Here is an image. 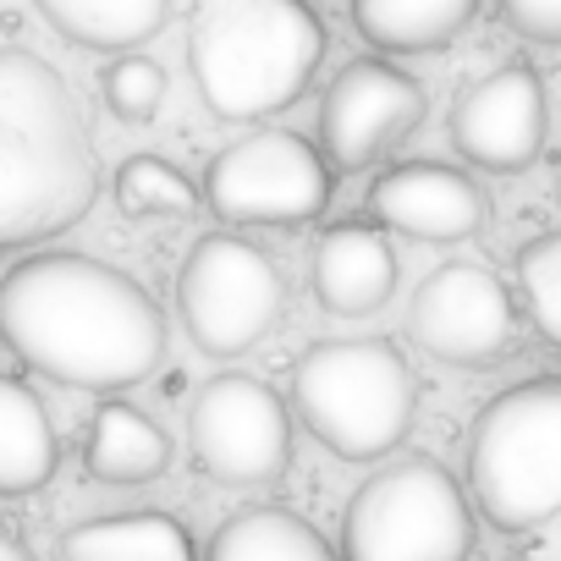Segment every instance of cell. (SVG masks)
Returning <instances> with one entry per match:
<instances>
[{
    "label": "cell",
    "mask_w": 561,
    "mask_h": 561,
    "mask_svg": "<svg viewBox=\"0 0 561 561\" xmlns=\"http://www.w3.org/2000/svg\"><path fill=\"white\" fill-rule=\"evenodd\" d=\"M100 94L111 105V116L122 122H154L160 105H165V72L149 61V56H116L100 78Z\"/></svg>",
    "instance_id": "obj_23"
},
{
    "label": "cell",
    "mask_w": 561,
    "mask_h": 561,
    "mask_svg": "<svg viewBox=\"0 0 561 561\" xmlns=\"http://www.w3.org/2000/svg\"><path fill=\"white\" fill-rule=\"evenodd\" d=\"M468 490L501 534L561 517V375L523 380L484 402L468 430Z\"/></svg>",
    "instance_id": "obj_5"
},
{
    "label": "cell",
    "mask_w": 561,
    "mask_h": 561,
    "mask_svg": "<svg viewBox=\"0 0 561 561\" xmlns=\"http://www.w3.org/2000/svg\"><path fill=\"white\" fill-rule=\"evenodd\" d=\"M369 220L386 231H402L413 242H462L490 226V193L440 160H408L375 176L369 187Z\"/></svg>",
    "instance_id": "obj_13"
},
{
    "label": "cell",
    "mask_w": 561,
    "mask_h": 561,
    "mask_svg": "<svg viewBox=\"0 0 561 561\" xmlns=\"http://www.w3.org/2000/svg\"><path fill=\"white\" fill-rule=\"evenodd\" d=\"M495 7H501V23L517 39H534V45H556L561 50V0H495Z\"/></svg>",
    "instance_id": "obj_24"
},
{
    "label": "cell",
    "mask_w": 561,
    "mask_h": 561,
    "mask_svg": "<svg viewBox=\"0 0 561 561\" xmlns=\"http://www.w3.org/2000/svg\"><path fill=\"white\" fill-rule=\"evenodd\" d=\"M550 133V100L528 61H506L468 78L451 105V144L473 171H523L539 160Z\"/></svg>",
    "instance_id": "obj_12"
},
{
    "label": "cell",
    "mask_w": 561,
    "mask_h": 561,
    "mask_svg": "<svg viewBox=\"0 0 561 561\" xmlns=\"http://www.w3.org/2000/svg\"><path fill=\"white\" fill-rule=\"evenodd\" d=\"M116 204L133 220H187L204 204V193L160 154H133L116 171Z\"/></svg>",
    "instance_id": "obj_21"
},
{
    "label": "cell",
    "mask_w": 561,
    "mask_h": 561,
    "mask_svg": "<svg viewBox=\"0 0 561 561\" xmlns=\"http://www.w3.org/2000/svg\"><path fill=\"white\" fill-rule=\"evenodd\" d=\"M397 293V248L380 220H342L314 242V298L325 314L364 320Z\"/></svg>",
    "instance_id": "obj_14"
},
{
    "label": "cell",
    "mask_w": 561,
    "mask_h": 561,
    "mask_svg": "<svg viewBox=\"0 0 561 561\" xmlns=\"http://www.w3.org/2000/svg\"><path fill=\"white\" fill-rule=\"evenodd\" d=\"M193 468L226 490L275 484L293 462V413L253 375H215L187 408Z\"/></svg>",
    "instance_id": "obj_9"
},
{
    "label": "cell",
    "mask_w": 561,
    "mask_h": 561,
    "mask_svg": "<svg viewBox=\"0 0 561 561\" xmlns=\"http://www.w3.org/2000/svg\"><path fill=\"white\" fill-rule=\"evenodd\" d=\"M83 468L100 484H149L171 468L165 430L133 402H100L83 440Z\"/></svg>",
    "instance_id": "obj_16"
},
{
    "label": "cell",
    "mask_w": 561,
    "mask_h": 561,
    "mask_svg": "<svg viewBox=\"0 0 561 561\" xmlns=\"http://www.w3.org/2000/svg\"><path fill=\"white\" fill-rule=\"evenodd\" d=\"M204 561H342V556L309 517L287 506H248L215 528Z\"/></svg>",
    "instance_id": "obj_19"
},
{
    "label": "cell",
    "mask_w": 561,
    "mask_h": 561,
    "mask_svg": "<svg viewBox=\"0 0 561 561\" xmlns=\"http://www.w3.org/2000/svg\"><path fill=\"white\" fill-rule=\"evenodd\" d=\"M0 342L72 391L144 386L165 358L160 304L89 253H34L0 275Z\"/></svg>",
    "instance_id": "obj_1"
},
{
    "label": "cell",
    "mask_w": 561,
    "mask_h": 561,
    "mask_svg": "<svg viewBox=\"0 0 561 561\" xmlns=\"http://www.w3.org/2000/svg\"><path fill=\"white\" fill-rule=\"evenodd\" d=\"M304 430L342 462L391 457L419 413V386L391 342H314L293 369Z\"/></svg>",
    "instance_id": "obj_4"
},
{
    "label": "cell",
    "mask_w": 561,
    "mask_h": 561,
    "mask_svg": "<svg viewBox=\"0 0 561 561\" xmlns=\"http://www.w3.org/2000/svg\"><path fill=\"white\" fill-rule=\"evenodd\" d=\"M34 7L67 45L116 50V56L149 45L171 18V0H34Z\"/></svg>",
    "instance_id": "obj_20"
},
{
    "label": "cell",
    "mask_w": 561,
    "mask_h": 561,
    "mask_svg": "<svg viewBox=\"0 0 561 561\" xmlns=\"http://www.w3.org/2000/svg\"><path fill=\"white\" fill-rule=\"evenodd\" d=\"M176 309L198 353L242 358L287 314V280L275 259L237 231H209L187 248L176 275Z\"/></svg>",
    "instance_id": "obj_7"
},
{
    "label": "cell",
    "mask_w": 561,
    "mask_h": 561,
    "mask_svg": "<svg viewBox=\"0 0 561 561\" xmlns=\"http://www.w3.org/2000/svg\"><path fill=\"white\" fill-rule=\"evenodd\" d=\"M61 561H198L193 539L165 512L89 517L61 534Z\"/></svg>",
    "instance_id": "obj_18"
},
{
    "label": "cell",
    "mask_w": 561,
    "mask_h": 561,
    "mask_svg": "<svg viewBox=\"0 0 561 561\" xmlns=\"http://www.w3.org/2000/svg\"><path fill=\"white\" fill-rule=\"evenodd\" d=\"M473 506L435 457H397L358 484L342 517V561H468Z\"/></svg>",
    "instance_id": "obj_6"
},
{
    "label": "cell",
    "mask_w": 561,
    "mask_h": 561,
    "mask_svg": "<svg viewBox=\"0 0 561 561\" xmlns=\"http://www.w3.org/2000/svg\"><path fill=\"white\" fill-rule=\"evenodd\" d=\"M408 336L435 364L490 369L517 347V304L490 264L451 259L419 280L408 309Z\"/></svg>",
    "instance_id": "obj_10"
},
{
    "label": "cell",
    "mask_w": 561,
    "mask_h": 561,
    "mask_svg": "<svg viewBox=\"0 0 561 561\" xmlns=\"http://www.w3.org/2000/svg\"><path fill=\"white\" fill-rule=\"evenodd\" d=\"M325 61L309 0H204L187 28V67L220 122L287 111Z\"/></svg>",
    "instance_id": "obj_3"
},
{
    "label": "cell",
    "mask_w": 561,
    "mask_h": 561,
    "mask_svg": "<svg viewBox=\"0 0 561 561\" xmlns=\"http://www.w3.org/2000/svg\"><path fill=\"white\" fill-rule=\"evenodd\" d=\"M0 561H34V556L23 550V539H18L12 528H0Z\"/></svg>",
    "instance_id": "obj_25"
},
{
    "label": "cell",
    "mask_w": 561,
    "mask_h": 561,
    "mask_svg": "<svg viewBox=\"0 0 561 561\" xmlns=\"http://www.w3.org/2000/svg\"><path fill=\"white\" fill-rule=\"evenodd\" d=\"M61 462V446H56V424L45 413V402L0 375V495H34L50 484Z\"/></svg>",
    "instance_id": "obj_17"
},
{
    "label": "cell",
    "mask_w": 561,
    "mask_h": 561,
    "mask_svg": "<svg viewBox=\"0 0 561 561\" xmlns=\"http://www.w3.org/2000/svg\"><path fill=\"white\" fill-rule=\"evenodd\" d=\"M204 204L231 226H309L331 204V160L298 133H248L209 160Z\"/></svg>",
    "instance_id": "obj_8"
},
{
    "label": "cell",
    "mask_w": 561,
    "mask_h": 561,
    "mask_svg": "<svg viewBox=\"0 0 561 561\" xmlns=\"http://www.w3.org/2000/svg\"><path fill=\"white\" fill-rule=\"evenodd\" d=\"M550 193H556V204H561V154H556V171H550Z\"/></svg>",
    "instance_id": "obj_26"
},
{
    "label": "cell",
    "mask_w": 561,
    "mask_h": 561,
    "mask_svg": "<svg viewBox=\"0 0 561 561\" xmlns=\"http://www.w3.org/2000/svg\"><path fill=\"white\" fill-rule=\"evenodd\" d=\"M517 287L534 331L561 353V231H545L517 248Z\"/></svg>",
    "instance_id": "obj_22"
},
{
    "label": "cell",
    "mask_w": 561,
    "mask_h": 561,
    "mask_svg": "<svg viewBox=\"0 0 561 561\" xmlns=\"http://www.w3.org/2000/svg\"><path fill=\"white\" fill-rule=\"evenodd\" d=\"M484 0H353V28L386 56H424L457 45Z\"/></svg>",
    "instance_id": "obj_15"
},
{
    "label": "cell",
    "mask_w": 561,
    "mask_h": 561,
    "mask_svg": "<svg viewBox=\"0 0 561 561\" xmlns=\"http://www.w3.org/2000/svg\"><path fill=\"white\" fill-rule=\"evenodd\" d=\"M100 198V154L67 78L34 50H0V248L61 237Z\"/></svg>",
    "instance_id": "obj_2"
},
{
    "label": "cell",
    "mask_w": 561,
    "mask_h": 561,
    "mask_svg": "<svg viewBox=\"0 0 561 561\" xmlns=\"http://www.w3.org/2000/svg\"><path fill=\"white\" fill-rule=\"evenodd\" d=\"M430 100L424 89L397 72L391 61H353L331 78L325 105H320V149L336 171H364L375 160H386L391 149H402L419 122H424Z\"/></svg>",
    "instance_id": "obj_11"
}]
</instances>
